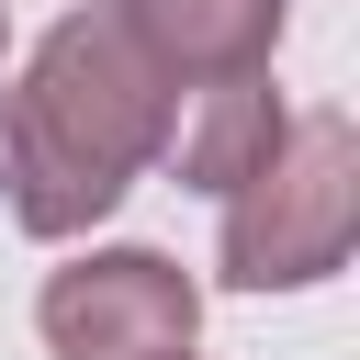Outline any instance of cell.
Returning a JSON list of instances; mask_svg holds the SVG:
<instances>
[{"label":"cell","instance_id":"6da1fadb","mask_svg":"<svg viewBox=\"0 0 360 360\" xmlns=\"http://www.w3.org/2000/svg\"><path fill=\"white\" fill-rule=\"evenodd\" d=\"M169 101L180 90L135 56V34L112 11H68L34 45L22 90L0 101V202H11V225L22 236H90L135 191V169L169 158V124H180Z\"/></svg>","mask_w":360,"mask_h":360},{"label":"cell","instance_id":"7a4b0ae2","mask_svg":"<svg viewBox=\"0 0 360 360\" xmlns=\"http://www.w3.org/2000/svg\"><path fill=\"white\" fill-rule=\"evenodd\" d=\"M360 236V124L349 112H292L259 180L225 191V281L236 292H304L349 270Z\"/></svg>","mask_w":360,"mask_h":360},{"label":"cell","instance_id":"3957f363","mask_svg":"<svg viewBox=\"0 0 360 360\" xmlns=\"http://www.w3.org/2000/svg\"><path fill=\"white\" fill-rule=\"evenodd\" d=\"M34 326L56 360H169L202 326V281L158 248H90V259L45 270Z\"/></svg>","mask_w":360,"mask_h":360},{"label":"cell","instance_id":"277c9868","mask_svg":"<svg viewBox=\"0 0 360 360\" xmlns=\"http://www.w3.org/2000/svg\"><path fill=\"white\" fill-rule=\"evenodd\" d=\"M112 22L135 34V56L169 90H214V79H259L292 0H112Z\"/></svg>","mask_w":360,"mask_h":360},{"label":"cell","instance_id":"5b68a950","mask_svg":"<svg viewBox=\"0 0 360 360\" xmlns=\"http://www.w3.org/2000/svg\"><path fill=\"white\" fill-rule=\"evenodd\" d=\"M281 101H270V68L259 79H214V90H191V124H169V169H180V191H236V180H259V158L281 146Z\"/></svg>","mask_w":360,"mask_h":360},{"label":"cell","instance_id":"8992f818","mask_svg":"<svg viewBox=\"0 0 360 360\" xmlns=\"http://www.w3.org/2000/svg\"><path fill=\"white\" fill-rule=\"evenodd\" d=\"M0 56H11V0H0Z\"/></svg>","mask_w":360,"mask_h":360},{"label":"cell","instance_id":"52a82bcc","mask_svg":"<svg viewBox=\"0 0 360 360\" xmlns=\"http://www.w3.org/2000/svg\"><path fill=\"white\" fill-rule=\"evenodd\" d=\"M169 360H191V349H169Z\"/></svg>","mask_w":360,"mask_h":360}]
</instances>
